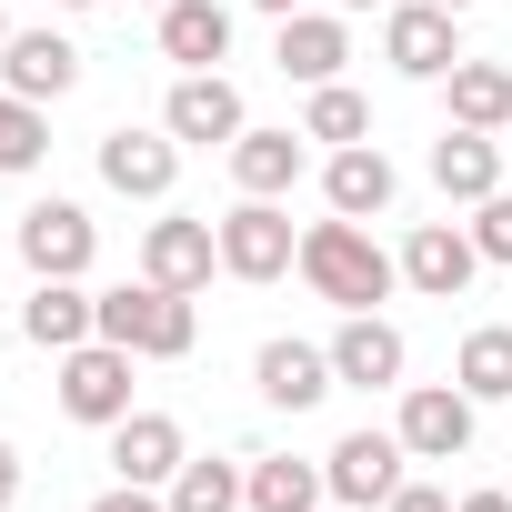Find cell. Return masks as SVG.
<instances>
[{
	"label": "cell",
	"instance_id": "cell-1",
	"mask_svg": "<svg viewBox=\"0 0 512 512\" xmlns=\"http://www.w3.org/2000/svg\"><path fill=\"white\" fill-rule=\"evenodd\" d=\"M302 282L332 302V312H382L392 292H402V251H382L362 221H312L302 231Z\"/></svg>",
	"mask_w": 512,
	"mask_h": 512
},
{
	"label": "cell",
	"instance_id": "cell-2",
	"mask_svg": "<svg viewBox=\"0 0 512 512\" xmlns=\"http://www.w3.org/2000/svg\"><path fill=\"white\" fill-rule=\"evenodd\" d=\"M101 342H121V352H141V362H191L201 312H191V292L121 282V292H101Z\"/></svg>",
	"mask_w": 512,
	"mask_h": 512
},
{
	"label": "cell",
	"instance_id": "cell-3",
	"mask_svg": "<svg viewBox=\"0 0 512 512\" xmlns=\"http://www.w3.org/2000/svg\"><path fill=\"white\" fill-rule=\"evenodd\" d=\"M221 272H231V282H251V292L282 282V272H302V231H292V211L241 191V201L221 211Z\"/></svg>",
	"mask_w": 512,
	"mask_h": 512
},
{
	"label": "cell",
	"instance_id": "cell-4",
	"mask_svg": "<svg viewBox=\"0 0 512 512\" xmlns=\"http://www.w3.org/2000/svg\"><path fill=\"white\" fill-rule=\"evenodd\" d=\"M11 241H21V262H31V282H81L91 262H101V221L81 211V201H31L21 221H11Z\"/></svg>",
	"mask_w": 512,
	"mask_h": 512
},
{
	"label": "cell",
	"instance_id": "cell-5",
	"mask_svg": "<svg viewBox=\"0 0 512 512\" xmlns=\"http://www.w3.org/2000/svg\"><path fill=\"white\" fill-rule=\"evenodd\" d=\"M131 372H141V352H121V342H81V352H61V412L71 422H91V432H111L121 412H141L131 402Z\"/></svg>",
	"mask_w": 512,
	"mask_h": 512
},
{
	"label": "cell",
	"instance_id": "cell-6",
	"mask_svg": "<svg viewBox=\"0 0 512 512\" xmlns=\"http://www.w3.org/2000/svg\"><path fill=\"white\" fill-rule=\"evenodd\" d=\"M472 422H482V402H472L462 382H402L392 432H402L412 462H462V452H472Z\"/></svg>",
	"mask_w": 512,
	"mask_h": 512
},
{
	"label": "cell",
	"instance_id": "cell-7",
	"mask_svg": "<svg viewBox=\"0 0 512 512\" xmlns=\"http://www.w3.org/2000/svg\"><path fill=\"white\" fill-rule=\"evenodd\" d=\"M402 462H412V452H402V432H372V422H362V432H342V442L322 452V482H332V502H342V512H382V502L412 482Z\"/></svg>",
	"mask_w": 512,
	"mask_h": 512
},
{
	"label": "cell",
	"instance_id": "cell-8",
	"mask_svg": "<svg viewBox=\"0 0 512 512\" xmlns=\"http://www.w3.org/2000/svg\"><path fill=\"white\" fill-rule=\"evenodd\" d=\"M452 21L462 11H442V0H392V11H382V61L402 81H452V61H462V31Z\"/></svg>",
	"mask_w": 512,
	"mask_h": 512
},
{
	"label": "cell",
	"instance_id": "cell-9",
	"mask_svg": "<svg viewBox=\"0 0 512 512\" xmlns=\"http://www.w3.org/2000/svg\"><path fill=\"white\" fill-rule=\"evenodd\" d=\"M161 131H171L181 151H231V141L251 131V111H241V91H231L221 71H181L171 101H161Z\"/></svg>",
	"mask_w": 512,
	"mask_h": 512
},
{
	"label": "cell",
	"instance_id": "cell-10",
	"mask_svg": "<svg viewBox=\"0 0 512 512\" xmlns=\"http://www.w3.org/2000/svg\"><path fill=\"white\" fill-rule=\"evenodd\" d=\"M211 272H221V221L161 211V221L141 231V282H161V292H201Z\"/></svg>",
	"mask_w": 512,
	"mask_h": 512
},
{
	"label": "cell",
	"instance_id": "cell-11",
	"mask_svg": "<svg viewBox=\"0 0 512 512\" xmlns=\"http://www.w3.org/2000/svg\"><path fill=\"white\" fill-rule=\"evenodd\" d=\"M472 272H482V251H472L462 221H412V241H402V292H422V302H462Z\"/></svg>",
	"mask_w": 512,
	"mask_h": 512
},
{
	"label": "cell",
	"instance_id": "cell-12",
	"mask_svg": "<svg viewBox=\"0 0 512 512\" xmlns=\"http://www.w3.org/2000/svg\"><path fill=\"white\" fill-rule=\"evenodd\" d=\"M272 61H282V81L322 91V81H342V61H352V21H342V11H292V21H272Z\"/></svg>",
	"mask_w": 512,
	"mask_h": 512
},
{
	"label": "cell",
	"instance_id": "cell-13",
	"mask_svg": "<svg viewBox=\"0 0 512 512\" xmlns=\"http://www.w3.org/2000/svg\"><path fill=\"white\" fill-rule=\"evenodd\" d=\"M101 181L121 191V201H171V181H181V141L171 131H101Z\"/></svg>",
	"mask_w": 512,
	"mask_h": 512
},
{
	"label": "cell",
	"instance_id": "cell-14",
	"mask_svg": "<svg viewBox=\"0 0 512 512\" xmlns=\"http://www.w3.org/2000/svg\"><path fill=\"white\" fill-rule=\"evenodd\" d=\"M402 332L382 322V312H342V332H332V382H352V392H402Z\"/></svg>",
	"mask_w": 512,
	"mask_h": 512
},
{
	"label": "cell",
	"instance_id": "cell-15",
	"mask_svg": "<svg viewBox=\"0 0 512 512\" xmlns=\"http://www.w3.org/2000/svg\"><path fill=\"white\" fill-rule=\"evenodd\" d=\"M251 382H262V402H272V412H312L322 392H342V382H332V342H292V332H282V342H262Z\"/></svg>",
	"mask_w": 512,
	"mask_h": 512
},
{
	"label": "cell",
	"instance_id": "cell-16",
	"mask_svg": "<svg viewBox=\"0 0 512 512\" xmlns=\"http://www.w3.org/2000/svg\"><path fill=\"white\" fill-rule=\"evenodd\" d=\"M191 462V442H181V422L171 412H121L111 422V472L121 482H151V492H171V472Z\"/></svg>",
	"mask_w": 512,
	"mask_h": 512
},
{
	"label": "cell",
	"instance_id": "cell-17",
	"mask_svg": "<svg viewBox=\"0 0 512 512\" xmlns=\"http://www.w3.org/2000/svg\"><path fill=\"white\" fill-rule=\"evenodd\" d=\"M81 81V41H61V31H11V51H0V91H21V101H61Z\"/></svg>",
	"mask_w": 512,
	"mask_h": 512
},
{
	"label": "cell",
	"instance_id": "cell-18",
	"mask_svg": "<svg viewBox=\"0 0 512 512\" xmlns=\"http://www.w3.org/2000/svg\"><path fill=\"white\" fill-rule=\"evenodd\" d=\"M432 191H442V201H492V191H502V131L442 121V141H432Z\"/></svg>",
	"mask_w": 512,
	"mask_h": 512
},
{
	"label": "cell",
	"instance_id": "cell-19",
	"mask_svg": "<svg viewBox=\"0 0 512 512\" xmlns=\"http://www.w3.org/2000/svg\"><path fill=\"white\" fill-rule=\"evenodd\" d=\"M392 191H402V171L382 161V141H352V151H332V161H322V201H332L342 221H382V211H392Z\"/></svg>",
	"mask_w": 512,
	"mask_h": 512
},
{
	"label": "cell",
	"instance_id": "cell-20",
	"mask_svg": "<svg viewBox=\"0 0 512 512\" xmlns=\"http://www.w3.org/2000/svg\"><path fill=\"white\" fill-rule=\"evenodd\" d=\"M21 332L61 362V352H81L91 332H101V292H81V282H31V302H21Z\"/></svg>",
	"mask_w": 512,
	"mask_h": 512
},
{
	"label": "cell",
	"instance_id": "cell-21",
	"mask_svg": "<svg viewBox=\"0 0 512 512\" xmlns=\"http://www.w3.org/2000/svg\"><path fill=\"white\" fill-rule=\"evenodd\" d=\"M302 141H312V131H241V141H231V181H241L251 201H282V191L312 171Z\"/></svg>",
	"mask_w": 512,
	"mask_h": 512
},
{
	"label": "cell",
	"instance_id": "cell-22",
	"mask_svg": "<svg viewBox=\"0 0 512 512\" xmlns=\"http://www.w3.org/2000/svg\"><path fill=\"white\" fill-rule=\"evenodd\" d=\"M161 61L221 71L231 61V11H221V0H161Z\"/></svg>",
	"mask_w": 512,
	"mask_h": 512
},
{
	"label": "cell",
	"instance_id": "cell-23",
	"mask_svg": "<svg viewBox=\"0 0 512 512\" xmlns=\"http://www.w3.org/2000/svg\"><path fill=\"white\" fill-rule=\"evenodd\" d=\"M322 462H302V452H272V462H251V492H241V512H322Z\"/></svg>",
	"mask_w": 512,
	"mask_h": 512
},
{
	"label": "cell",
	"instance_id": "cell-24",
	"mask_svg": "<svg viewBox=\"0 0 512 512\" xmlns=\"http://www.w3.org/2000/svg\"><path fill=\"white\" fill-rule=\"evenodd\" d=\"M452 121L462 131H512V71L502 61H452Z\"/></svg>",
	"mask_w": 512,
	"mask_h": 512
},
{
	"label": "cell",
	"instance_id": "cell-25",
	"mask_svg": "<svg viewBox=\"0 0 512 512\" xmlns=\"http://www.w3.org/2000/svg\"><path fill=\"white\" fill-rule=\"evenodd\" d=\"M452 382L472 402H512V322H472L462 352H452Z\"/></svg>",
	"mask_w": 512,
	"mask_h": 512
},
{
	"label": "cell",
	"instance_id": "cell-26",
	"mask_svg": "<svg viewBox=\"0 0 512 512\" xmlns=\"http://www.w3.org/2000/svg\"><path fill=\"white\" fill-rule=\"evenodd\" d=\"M41 161H51V111L21 101V91H0V171L21 181V171H41Z\"/></svg>",
	"mask_w": 512,
	"mask_h": 512
},
{
	"label": "cell",
	"instance_id": "cell-27",
	"mask_svg": "<svg viewBox=\"0 0 512 512\" xmlns=\"http://www.w3.org/2000/svg\"><path fill=\"white\" fill-rule=\"evenodd\" d=\"M302 131H312V141H332V151H352V141H372V101H362L352 81H322V91H312V111H302Z\"/></svg>",
	"mask_w": 512,
	"mask_h": 512
},
{
	"label": "cell",
	"instance_id": "cell-28",
	"mask_svg": "<svg viewBox=\"0 0 512 512\" xmlns=\"http://www.w3.org/2000/svg\"><path fill=\"white\" fill-rule=\"evenodd\" d=\"M241 492H251V472H231V462H181L171 472V512H241Z\"/></svg>",
	"mask_w": 512,
	"mask_h": 512
},
{
	"label": "cell",
	"instance_id": "cell-29",
	"mask_svg": "<svg viewBox=\"0 0 512 512\" xmlns=\"http://www.w3.org/2000/svg\"><path fill=\"white\" fill-rule=\"evenodd\" d=\"M472 251H482V262H512V191H492V201H472Z\"/></svg>",
	"mask_w": 512,
	"mask_h": 512
},
{
	"label": "cell",
	"instance_id": "cell-30",
	"mask_svg": "<svg viewBox=\"0 0 512 512\" xmlns=\"http://www.w3.org/2000/svg\"><path fill=\"white\" fill-rule=\"evenodd\" d=\"M91 512H171V492H151V482H111Z\"/></svg>",
	"mask_w": 512,
	"mask_h": 512
},
{
	"label": "cell",
	"instance_id": "cell-31",
	"mask_svg": "<svg viewBox=\"0 0 512 512\" xmlns=\"http://www.w3.org/2000/svg\"><path fill=\"white\" fill-rule=\"evenodd\" d=\"M382 512H452V492H442V482H402Z\"/></svg>",
	"mask_w": 512,
	"mask_h": 512
},
{
	"label": "cell",
	"instance_id": "cell-32",
	"mask_svg": "<svg viewBox=\"0 0 512 512\" xmlns=\"http://www.w3.org/2000/svg\"><path fill=\"white\" fill-rule=\"evenodd\" d=\"M11 502H21V452L0 442V512H11Z\"/></svg>",
	"mask_w": 512,
	"mask_h": 512
},
{
	"label": "cell",
	"instance_id": "cell-33",
	"mask_svg": "<svg viewBox=\"0 0 512 512\" xmlns=\"http://www.w3.org/2000/svg\"><path fill=\"white\" fill-rule=\"evenodd\" d=\"M452 512H512V492H462Z\"/></svg>",
	"mask_w": 512,
	"mask_h": 512
},
{
	"label": "cell",
	"instance_id": "cell-34",
	"mask_svg": "<svg viewBox=\"0 0 512 512\" xmlns=\"http://www.w3.org/2000/svg\"><path fill=\"white\" fill-rule=\"evenodd\" d=\"M251 11H272V21H292V11H302V0H251Z\"/></svg>",
	"mask_w": 512,
	"mask_h": 512
},
{
	"label": "cell",
	"instance_id": "cell-35",
	"mask_svg": "<svg viewBox=\"0 0 512 512\" xmlns=\"http://www.w3.org/2000/svg\"><path fill=\"white\" fill-rule=\"evenodd\" d=\"M0 51H11V11H0Z\"/></svg>",
	"mask_w": 512,
	"mask_h": 512
},
{
	"label": "cell",
	"instance_id": "cell-36",
	"mask_svg": "<svg viewBox=\"0 0 512 512\" xmlns=\"http://www.w3.org/2000/svg\"><path fill=\"white\" fill-rule=\"evenodd\" d=\"M342 11H382V0H342Z\"/></svg>",
	"mask_w": 512,
	"mask_h": 512
},
{
	"label": "cell",
	"instance_id": "cell-37",
	"mask_svg": "<svg viewBox=\"0 0 512 512\" xmlns=\"http://www.w3.org/2000/svg\"><path fill=\"white\" fill-rule=\"evenodd\" d=\"M442 11H482V0H442Z\"/></svg>",
	"mask_w": 512,
	"mask_h": 512
},
{
	"label": "cell",
	"instance_id": "cell-38",
	"mask_svg": "<svg viewBox=\"0 0 512 512\" xmlns=\"http://www.w3.org/2000/svg\"><path fill=\"white\" fill-rule=\"evenodd\" d=\"M51 11H91V0H51Z\"/></svg>",
	"mask_w": 512,
	"mask_h": 512
},
{
	"label": "cell",
	"instance_id": "cell-39",
	"mask_svg": "<svg viewBox=\"0 0 512 512\" xmlns=\"http://www.w3.org/2000/svg\"><path fill=\"white\" fill-rule=\"evenodd\" d=\"M151 11H161V0H151Z\"/></svg>",
	"mask_w": 512,
	"mask_h": 512
},
{
	"label": "cell",
	"instance_id": "cell-40",
	"mask_svg": "<svg viewBox=\"0 0 512 512\" xmlns=\"http://www.w3.org/2000/svg\"><path fill=\"white\" fill-rule=\"evenodd\" d=\"M332 512H342V502H332Z\"/></svg>",
	"mask_w": 512,
	"mask_h": 512
}]
</instances>
